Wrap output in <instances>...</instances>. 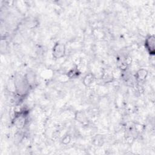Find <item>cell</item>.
Listing matches in <instances>:
<instances>
[{"label":"cell","mask_w":155,"mask_h":155,"mask_svg":"<svg viewBox=\"0 0 155 155\" xmlns=\"http://www.w3.org/2000/svg\"><path fill=\"white\" fill-rule=\"evenodd\" d=\"M53 55L56 59L62 58L65 53V47L62 43H56L53 48Z\"/></svg>","instance_id":"6da1fadb"},{"label":"cell","mask_w":155,"mask_h":155,"mask_svg":"<svg viewBox=\"0 0 155 155\" xmlns=\"http://www.w3.org/2000/svg\"><path fill=\"white\" fill-rule=\"evenodd\" d=\"M145 47L150 54L154 53V36H149L145 40Z\"/></svg>","instance_id":"7a4b0ae2"},{"label":"cell","mask_w":155,"mask_h":155,"mask_svg":"<svg viewBox=\"0 0 155 155\" xmlns=\"http://www.w3.org/2000/svg\"><path fill=\"white\" fill-rule=\"evenodd\" d=\"M148 74V72L147 70L143 69H140L138 70L136 74V78L139 81H143L146 79V77Z\"/></svg>","instance_id":"3957f363"},{"label":"cell","mask_w":155,"mask_h":155,"mask_svg":"<svg viewBox=\"0 0 155 155\" xmlns=\"http://www.w3.org/2000/svg\"><path fill=\"white\" fill-rule=\"evenodd\" d=\"M93 76L91 74H88L85 76V78L84 79V83L85 85H89L91 84V83L93 81Z\"/></svg>","instance_id":"277c9868"}]
</instances>
